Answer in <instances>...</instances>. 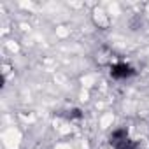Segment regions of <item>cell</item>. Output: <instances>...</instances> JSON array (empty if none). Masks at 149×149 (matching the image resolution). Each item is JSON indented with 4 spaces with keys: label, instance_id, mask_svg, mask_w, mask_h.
<instances>
[{
    "label": "cell",
    "instance_id": "6da1fadb",
    "mask_svg": "<svg viewBox=\"0 0 149 149\" xmlns=\"http://www.w3.org/2000/svg\"><path fill=\"white\" fill-rule=\"evenodd\" d=\"M111 74H112V77H116V79H125V77L133 76L135 70L130 65H126V63H116V65H112Z\"/></svg>",
    "mask_w": 149,
    "mask_h": 149
},
{
    "label": "cell",
    "instance_id": "7a4b0ae2",
    "mask_svg": "<svg viewBox=\"0 0 149 149\" xmlns=\"http://www.w3.org/2000/svg\"><path fill=\"white\" fill-rule=\"evenodd\" d=\"M116 149H137V146L132 142V140H128V139H125L123 142H119V144H116Z\"/></svg>",
    "mask_w": 149,
    "mask_h": 149
}]
</instances>
